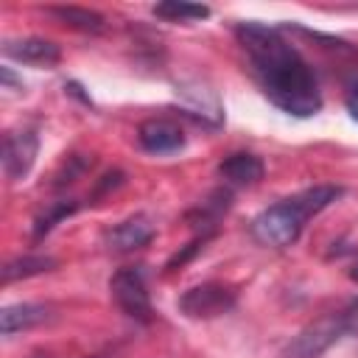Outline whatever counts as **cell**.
Wrapping results in <instances>:
<instances>
[{
	"label": "cell",
	"instance_id": "7a4b0ae2",
	"mask_svg": "<svg viewBox=\"0 0 358 358\" xmlns=\"http://www.w3.org/2000/svg\"><path fill=\"white\" fill-rule=\"evenodd\" d=\"M341 196V187L336 185H313L305 187L288 199H280L277 204L260 210L252 224L249 232L257 243L268 246V249H285L291 243H296V238L302 235L308 218L319 215L324 207H330L336 199Z\"/></svg>",
	"mask_w": 358,
	"mask_h": 358
},
{
	"label": "cell",
	"instance_id": "ac0fdd59",
	"mask_svg": "<svg viewBox=\"0 0 358 358\" xmlns=\"http://www.w3.org/2000/svg\"><path fill=\"white\" fill-rule=\"evenodd\" d=\"M204 241H207V238L196 235V238H193V241H190V243H187L182 252H176V255H173V257L165 263V271H173V268H179V266H185V263H187V260H190V257H193V255H196V252L204 246Z\"/></svg>",
	"mask_w": 358,
	"mask_h": 358
},
{
	"label": "cell",
	"instance_id": "ba28073f",
	"mask_svg": "<svg viewBox=\"0 0 358 358\" xmlns=\"http://www.w3.org/2000/svg\"><path fill=\"white\" fill-rule=\"evenodd\" d=\"M137 143L148 151V154H173L179 148H185V131L171 123V120H143L137 129Z\"/></svg>",
	"mask_w": 358,
	"mask_h": 358
},
{
	"label": "cell",
	"instance_id": "2e32d148",
	"mask_svg": "<svg viewBox=\"0 0 358 358\" xmlns=\"http://www.w3.org/2000/svg\"><path fill=\"white\" fill-rule=\"evenodd\" d=\"M76 210H78V201H53L45 213H39V215L34 218V238L39 241V238H42V235H48L59 221L70 218Z\"/></svg>",
	"mask_w": 358,
	"mask_h": 358
},
{
	"label": "cell",
	"instance_id": "7c38bea8",
	"mask_svg": "<svg viewBox=\"0 0 358 358\" xmlns=\"http://www.w3.org/2000/svg\"><path fill=\"white\" fill-rule=\"evenodd\" d=\"M229 204H232V193H229V190H213V193L190 213V221H193V227L199 229L201 238H210V235L215 232L218 218L229 210Z\"/></svg>",
	"mask_w": 358,
	"mask_h": 358
},
{
	"label": "cell",
	"instance_id": "4fadbf2b",
	"mask_svg": "<svg viewBox=\"0 0 358 358\" xmlns=\"http://www.w3.org/2000/svg\"><path fill=\"white\" fill-rule=\"evenodd\" d=\"M53 268H56V257H50V255H20L3 266V282L8 285V282L28 280V277H36V274H45Z\"/></svg>",
	"mask_w": 358,
	"mask_h": 358
},
{
	"label": "cell",
	"instance_id": "3957f363",
	"mask_svg": "<svg viewBox=\"0 0 358 358\" xmlns=\"http://www.w3.org/2000/svg\"><path fill=\"white\" fill-rule=\"evenodd\" d=\"M109 294H112V299L117 302V308H120L129 319L143 322V324L151 322L154 308H151V296H148L145 268H143V266L117 268V271L109 277Z\"/></svg>",
	"mask_w": 358,
	"mask_h": 358
},
{
	"label": "cell",
	"instance_id": "ffe728a7",
	"mask_svg": "<svg viewBox=\"0 0 358 358\" xmlns=\"http://www.w3.org/2000/svg\"><path fill=\"white\" fill-rule=\"evenodd\" d=\"M344 316H347V327H350V333H358V299L350 302V308L344 310Z\"/></svg>",
	"mask_w": 358,
	"mask_h": 358
},
{
	"label": "cell",
	"instance_id": "9c48e42d",
	"mask_svg": "<svg viewBox=\"0 0 358 358\" xmlns=\"http://www.w3.org/2000/svg\"><path fill=\"white\" fill-rule=\"evenodd\" d=\"M3 53L14 62L34 64V67H50L62 59V50L56 42L42 39V36H25V39H6Z\"/></svg>",
	"mask_w": 358,
	"mask_h": 358
},
{
	"label": "cell",
	"instance_id": "5b68a950",
	"mask_svg": "<svg viewBox=\"0 0 358 358\" xmlns=\"http://www.w3.org/2000/svg\"><path fill=\"white\" fill-rule=\"evenodd\" d=\"M238 302V291L227 282H201V285H193L187 288L176 308L179 313H185L187 319H215V316H224L235 308Z\"/></svg>",
	"mask_w": 358,
	"mask_h": 358
},
{
	"label": "cell",
	"instance_id": "44dd1931",
	"mask_svg": "<svg viewBox=\"0 0 358 358\" xmlns=\"http://www.w3.org/2000/svg\"><path fill=\"white\" fill-rule=\"evenodd\" d=\"M0 76H3V84H6V87H20V90H22V81L11 73V67H3V70H0Z\"/></svg>",
	"mask_w": 358,
	"mask_h": 358
},
{
	"label": "cell",
	"instance_id": "52a82bcc",
	"mask_svg": "<svg viewBox=\"0 0 358 358\" xmlns=\"http://www.w3.org/2000/svg\"><path fill=\"white\" fill-rule=\"evenodd\" d=\"M151 238H154V224H151L148 215H131V218H126V221H117V224H115L112 229H106V235H103L106 246H109L112 252H120V255L137 252V249L148 246Z\"/></svg>",
	"mask_w": 358,
	"mask_h": 358
},
{
	"label": "cell",
	"instance_id": "30bf717a",
	"mask_svg": "<svg viewBox=\"0 0 358 358\" xmlns=\"http://www.w3.org/2000/svg\"><path fill=\"white\" fill-rule=\"evenodd\" d=\"M50 319V308L42 302H14L0 310V333L14 336L20 330H31Z\"/></svg>",
	"mask_w": 358,
	"mask_h": 358
},
{
	"label": "cell",
	"instance_id": "277c9868",
	"mask_svg": "<svg viewBox=\"0 0 358 358\" xmlns=\"http://www.w3.org/2000/svg\"><path fill=\"white\" fill-rule=\"evenodd\" d=\"M347 316L344 313H330L316 319L313 324L302 327L282 350V358H322L341 336H347Z\"/></svg>",
	"mask_w": 358,
	"mask_h": 358
},
{
	"label": "cell",
	"instance_id": "6da1fadb",
	"mask_svg": "<svg viewBox=\"0 0 358 358\" xmlns=\"http://www.w3.org/2000/svg\"><path fill=\"white\" fill-rule=\"evenodd\" d=\"M235 36L246 50L252 78L274 106L294 117H310L322 109V92L310 64L280 28L246 20L235 25Z\"/></svg>",
	"mask_w": 358,
	"mask_h": 358
},
{
	"label": "cell",
	"instance_id": "5bb4252c",
	"mask_svg": "<svg viewBox=\"0 0 358 358\" xmlns=\"http://www.w3.org/2000/svg\"><path fill=\"white\" fill-rule=\"evenodd\" d=\"M48 14L56 17L59 22H64V25H70L76 31H87V34H98L106 25L103 14H98L92 8H81V6H50Z\"/></svg>",
	"mask_w": 358,
	"mask_h": 358
},
{
	"label": "cell",
	"instance_id": "d6986e66",
	"mask_svg": "<svg viewBox=\"0 0 358 358\" xmlns=\"http://www.w3.org/2000/svg\"><path fill=\"white\" fill-rule=\"evenodd\" d=\"M344 103H347V112H350V117H352V120H358V81H352V84H350Z\"/></svg>",
	"mask_w": 358,
	"mask_h": 358
},
{
	"label": "cell",
	"instance_id": "e0dca14e",
	"mask_svg": "<svg viewBox=\"0 0 358 358\" xmlns=\"http://www.w3.org/2000/svg\"><path fill=\"white\" fill-rule=\"evenodd\" d=\"M87 159L84 157H78V154H70L67 157V162H64V173H59V179H56V187H62V185H67V182H73L78 173H84L87 171Z\"/></svg>",
	"mask_w": 358,
	"mask_h": 358
},
{
	"label": "cell",
	"instance_id": "8992f818",
	"mask_svg": "<svg viewBox=\"0 0 358 358\" xmlns=\"http://www.w3.org/2000/svg\"><path fill=\"white\" fill-rule=\"evenodd\" d=\"M39 154V134L34 129L8 131L3 140V171L11 182H20L31 173Z\"/></svg>",
	"mask_w": 358,
	"mask_h": 358
},
{
	"label": "cell",
	"instance_id": "8fae6325",
	"mask_svg": "<svg viewBox=\"0 0 358 358\" xmlns=\"http://www.w3.org/2000/svg\"><path fill=\"white\" fill-rule=\"evenodd\" d=\"M218 173L229 185L249 187V185H257L263 179V159L255 157V154H249V151H238V154H229L218 165Z\"/></svg>",
	"mask_w": 358,
	"mask_h": 358
},
{
	"label": "cell",
	"instance_id": "9a60e30c",
	"mask_svg": "<svg viewBox=\"0 0 358 358\" xmlns=\"http://www.w3.org/2000/svg\"><path fill=\"white\" fill-rule=\"evenodd\" d=\"M154 17L168 20V22H193V20H207L210 17V6H199V3H179V0H165L157 3Z\"/></svg>",
	"mask_w": 358,
	"mask_h": 358
},
{
	"label": "cell",
	"instance_id": "7402d4cb",
	"mask_svg": "<svg viewBox=\"0 0 358 358\" xmlns=\"http://www.w3.org/2000/svg\"><path fill=\"white\" fill-rule=\"evenodd\" d=\"M347 274H350V280H355V282H358V252L352 255V263H350V268H347Z\"/></svg>",
	"mask_w": 358,
	"mask_h": 358
}]
</instances>
